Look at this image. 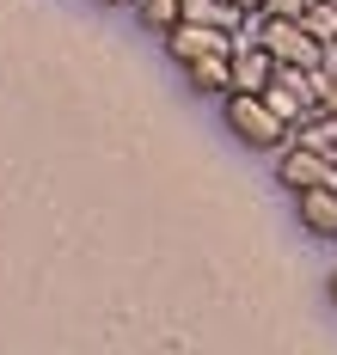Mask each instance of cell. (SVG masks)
Here are the masks:
<instances>
[{"mask_svg": "<svg viewBox=\"0 0 337 355\" xmlns=\"http://www.w3.org/2000/svg\"><path fill=\"white\" fill-rule=\"evenodd\" d=\"M221 123H227V135H239L252 153H270V159H276V153L288 147V135H295L263 92H227L221 98Z\"/></svg>", "mask_w": 337, "mask_h": 355, "instance_id": "6da1fadb", "label": "cell"}, {"mask_svg": "<svg viewBox=\"0 0 337 355\" xmlns=\"http://www.w3.org/2000/svg\"><path fill=\"white\" fill-rule=\"evenodd\" d=\"M325 86H331V73H319V68H276V80L263 86V98H270V105H276V116L295 129L306 110L325 105Z\"/></svg>", "mask_w": 337, "mask_h": 355, "instance_id": "7a4b0ae2", "label": "cell"}, {"mask_svg": "<svg viewBox=\"0 0 337 355\" xmlns=\"http://www.w3.org/2000/svg\"><path fill=\"white\" fill-rule=\"evenodd\" d=\"M159 43H166V55L184 68V62H196V55H227V49L239 43V31H221V25H196V19H184L178 31H166Z\"/></svg>", "mask_w": 337, "mask_h": 355, "instance_id": "3957f363", "label": "cell"}, {"mask_svg": "<svg viewBox=\"0 0 337 355\" xmlns=\"http://www.w3.org/2000/svg\"><path fill=\"white\" fill-rule=\"evenodd\" d=\"M276 184H288V190H313V184H337V159L331 153H313V147L288 141L276 153Z\"/></svg>", "mask_w": 337, "mask_h": 355, "instance_id": "277c9868", "label": "cell"}, {"mask_svg": "<svg viewBox=\"0 0 337 355\" xmlns=\"http://www.w3.org/2000/svg\"><path fill=\"white\" fill-rule=\"evenodd\" d=\"M295 220H300V233H313V239L337 245V184L295 190Z\"/></svg>", "mask_w": 337, "mask_h": 355, "instance_id": "5b68a950", "label": "cell"}, {"mask_svg": "<svg viewBox=\"0 0 337 355\" xmlns=\"http://www.w3.org/2000/svg\"><path fill=\"white\" fill-rule=\"evenodd\" d=\"M276 80V55L263 49V37H239L233 43V92H263Z\"/></svg>", "mask_w": 337, "mask_h": 355, "instance_id": "8992f818", "label": "cell"}, {"mask_svg": "<svg viewBox=\"0 0 337 355\" xmlns=\"http://www.w3.org/2000/svg\"><path fill=\"white\" fill-rule=\"evenodd\" d=\"M184 80L202 98H227L233 92V49L227 55H196V62H184Z\"/></svg>", "mask_w": 337, "mask_h": 355, "instance_id": "52a82bcc", "label": "cell"}, {"mask_svg": "<svg viewBox=\"0 0 337 355\" xmlns=\"http://www.w3.org/2000/svg\"><path fill=\"white\" fill-rule=\"evenodd\" d=\"M288 141H300V147H313V153H331L337 159V110L331 105H319V110H306L295 123V135Z\"/></svg>", "mask_w": 337, "mask_h": 355, "instance_id": "ba28073f", "label": "cell"}, {"mask_svg": "<svg viewBox=\"0 0 337 355\" xmlns=\"http://www.w3.org/2000/svg\"><path fill=\"white\" fill-rule=\"evenodd\" d=\"M129 12H135L153 37H166V31H178V25H184V0H135Z\"/></svg>", "mask_w": 337, "mask_h": 355, "instance_id": "9c48e42d", "label": "cell"}, {"mask_svg": "<svg viewBox=\"0 0 337 355\" xmlns=\"http://www.w3.org/2000/svg\"><path fill=\"white\" fill-rule=\"evenodd\" d=\"M306 6L313 0H263V12H276V19H306Z\"/></svg>", "mask_w": 337, "mask_h": 355, "instance_id": "30bf717a", "label": "cell"}, {"mask_svg": "<svg viewBox=\"0 0 337 355\" xmlns=\"http://www.w3.org/2000/svg\"><path fill=\"white\" fill-rule=\"evenodd\" d=\"M233 6H239V12H263V0H233Z\"/></svg>", "mask_w": 337, "mask_h": 355, "instance_id": "8fae6325", "label": "cell"}, {"mask_svg": "<svg viewBox=\"0 0 337 355\" xmlns=\"http://www.w3.org/2000/svg\"><path fill=\"white\" fill-rule=\"evenodd\" d=\"M105 6H135V0H105Z\"/></svg>", "mask_w": 337, "mask_h": 355, "instance_id": "7c38bea8", "label": "cell"}, {"mask_svg": "<svg viewBox=\"0 0 337 355\" xmlns=\"http://www.w3.org/2000/svg\"><path fill=\"white\" fill-rule=\"evenodd\" d=\"M331 300H337V270H331Z\"/></svg>", "mask_w": 337, "mask_h": 355, "instance_id": "4fadbf2b", "label": "cell"}]
</instances>
